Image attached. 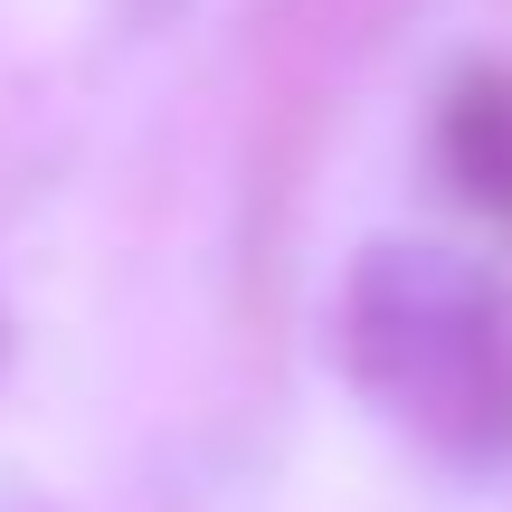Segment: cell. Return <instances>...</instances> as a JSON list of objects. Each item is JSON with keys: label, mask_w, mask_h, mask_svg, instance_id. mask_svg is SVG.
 Returning <instances> with one entry per match:
<instances>
[{"label": "cell", "mask_w": 512, "mask_h": 512, "mask_svg": "<svg viewBox=\"0 0 512 512\" xmlns=\"http://www.w3.org/2000/svg\"><path fill=\"white\" fill-rule=\"evenodd\" d=\"M437 152H446V181L475 209L512 219V67H465L456 86H446Z\"/></svg>", "instance_id": "2"}, {"label": "cell", "mask_w": 512, "mask_h": 512, "mask_svg": "<svg viewBox=\"0 0 512 512\" xmlns=\"http://www.w3.org/2000/svg\"><path fill=\"white\" fill-rule=\"evenodd\" d=\"M351 380L437 456H512V294L494 266L437 238H380L342 294Z\"/></svg>", "instance_id": "1"}]
</instances>
